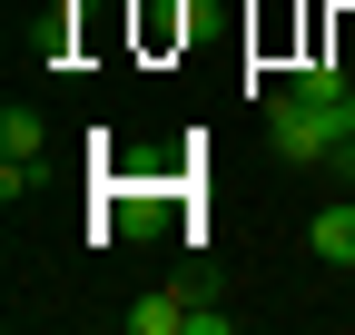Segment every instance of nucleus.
Masks as SVG:
<instances>
[{
	"label": "nucleus",
	"instance_id": "20e7f679",
	"mask_svg": "<svg viewBox=\"0 0 355 335\" xmlns=\"http://www.w3.org/2000/svg\"><path fill=\"white\" fill-rule=\"evenodd\" d=\"M40 138H50V129H40V109H0V148H10V158H40Z\"/></svg>",
	"mask_w": 355,
	"mask_h": 335
},
{
	"label": "nucleus",
	"instance_id": "423d86ee",
	"mask_svg": "<svg viewBox=\"0 0 355 335\" xmlns=\"http://www.w3.org/2000/svg\"><path fill=\"white\" fill-rule=\"evenodd\" d=\"M326 168H336V188H345V197H355V138H345V148H336V158H326Z\"/></svg>",
	"mask_w": 355,
	"mask_h": 335
},
{
	"label": "nucleus",
	"instance_id": "39448f33",
	"mask_svg": "<svg viewBox=\"0 0 355 335\" xmlns=\"http://www.w3.org/2000/svg\"><path fill=\"white\" fill-rule=\"evenodd\" d=\"M30 188H40V158H0V197H10V207H20Z\"/></svg>",
	"mask_w": 355,
	"mask_h": 335
},
{
	"label": "nucleus",
	"instance_id": "7ed1b4c3",
	"mask_svg": "<svg viewBox=\"0 0 355 335\" xmlns=\"http://www.w3.org/2000/svg\"><path fill=\"white\" fill-rule=\"evenodd\" d=\"M198 325V296H178V286H158V296L128 306V335H188Z\"/></svg>",
	"mask_w": 355,
	"mask_h": 335
},
{
	"label": "nucleus",
	"instance_id": "f257e3e1",
	"mask_svg": "<svg viewBox=\"0 0 355 335\" xmlns=\"http://www.w3.org/2000/svg\"><path fill=\"white\" fill-rule=\"evenodd\" d=\"M266 138H277L286 168H326L345 138H355V79L336 60H306L266 89Z\"/></svg>",
	"mask_w": 355,
	"mask_h": 335
},
{
	"label": "nucleus",
	"instance_id": "f03ea898",
	"mask_svg": "<svg viewBox=\"0 0 355 335\" xmlns=\"http://www.w3.org/2000/svg\"><path fill=\"white\" fill-rule=\"evenodd\" d=\"M306 257H316V266H355V197L345 188H336V207L306 217Z\"/></svg>",
	"mask_w": 355,
	"mask_h": 335
}]
</instances>
